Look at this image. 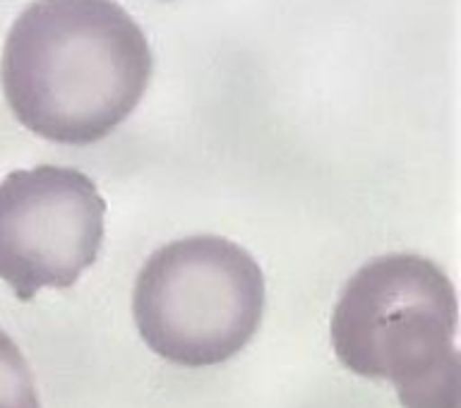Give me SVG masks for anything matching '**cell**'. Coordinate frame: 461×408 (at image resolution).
Here are the masks:
<instances>
[{
	"mask_svg": "<svg viewBox=\"0 0 461 408\" xmlns=\"http://www.w3.org/2000/svg\"><path fill=\"white\" fill-rule=\"evenodd\" d=\"M151 65L147 36L115 0H32L7 32L0 82L34 135L92 144L135 111Z\"/></svg>",
	"mask_w": 461,
	"mask_h": 408,
	"instance_id": "6da1fadb",
	"label": "cell"
},
{
	"mask_svg": "<svg viewBox=\"0 0 461 408\" xmlns=\"http://www.w3.org/2000/svg\"><path fill=\"white\" fill-rule=\"evenodd\" d=\"M330 330L339 363L389 382L403 408H459V303L432 259H370L346 281Z\"/></svg>",
	"mask_w": 461,
	"mask_h": 408,
	"instance_id": "7a4b0ae2",
	"label": "cell"
},
{
	"mask_svg": "<svg viewBox=\"0 0 461 408\" xmlns=\"http://www.w3.org/2000/svg\"><path fill=\"white\" fill-rule=\"evenodd\" d=\"M132 315L151 351L183 367H212L243 351L265 315V274L221 236L178 238L137 274Z\"/></svg>",
	"mask_w": 461,
	"mask_h": 408,
	"instance_id": "3957f363",
	"label": "cell"
},
{
	"mask_svg": "<svg viewBox=\"0 0 461 408\" xmlns=\"http://www.w3.org/2000/svg\"><path fill=\"white\" fill-rule=\"evenodd\" d=\"M106 202L70 166L20 168L0 183V279L17 301L70 288L104 245Z\"/></svg>",
	"mask_w": 461,
	"mask_h": 408,
	"instance_id": "277c9868",
	"label": "cell"
},
{
	"mask_svg": "<svg viewBox=\"0 0 461 408\" xmlns=\"http://www.w3.org/2000/svg\"><path fill=\"white\" fill-rule=\"evenodd\" d=\"M0 408H41L24 353L0 330Z\"/></svg>",
	"mask_w": 461,
	"mask_h": 408,
	"instance_id": "5b68a950",
	"label": "cell"
}]
</instances>
